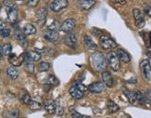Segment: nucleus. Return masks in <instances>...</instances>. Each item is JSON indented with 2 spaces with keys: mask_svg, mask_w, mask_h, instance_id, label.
<instances>
[{
  "mask_svg": "<svg viewBox=\"0 0 151 118\" xmlns=\"http://www.w3.org/2000/svg\"><path fill=\"white\" fill-rule=\"evenodd\" d=\"M91 62L95 70L97 72H102L107 67V61L105 56L99 51H96L93 53L91 57Z\"/></svg>",
  "mask_w": 151,
  "mask_h": 118,
  "instance_id": "f257e3e1",
  "label": "nucleus"
},
{
  "mask_svg": "<svg viewBox=\"0 0 151 118\" xmlns=\"http://www.w3.org/2000/svg\"><path fill=\"white\" fill-rule=\"evenodd\" d=\"M107 61H108L109 67L113 71H118L120 69V66H121L120 60H119V58H118L116 52L109 51L107 55Z\"/></svg>",
  "mask_w": 151,
  "mask_h": 118,
  "instance_id": "f03ea898",
  "label": "nucleus"
},
{
  "mask_svg": "<svg viewBox=\"0 0 151 118\" xmlns=\"http://www.w3.org/2000/svg\"><path fill=\"white\" fill-rule=\"evenodd\" d=\"M99 43L103 49H111L117 47L116 42L112 38H110L107 35H101L99 39Z\"/></svg>",
  "mask_w": 151,
  "mask_h": 118,
  "instance_id": "7ed1b4c3",
  "label": "nucleus"
},
{
  "mask_svg": "<svg viewBox=\"0 0 151 118\" xmlns=\"http://www.w3.org/2000/svg\"><path fill=\"white\" fill-rule=\"evenodd\" d=\"M69 5L68 0H53L50 4V9L53 12H60L66 9Z\"/></svg>",
  "mask_w": 151,
  "mask_h": 118,
  "instance_id": "20e7f679",
  "label": "nucleus"
},
{
  "mask_svg": "<svg viewBox=\"0 0 151 118\" xmlns=\"http://www.w3.org/2000/svg\"><path fill=\"white\" fill-rule=\"evenodd\" d=\"M76 26V22L75 20L73 19H67L66 21H64L61 24H60V30L61 32H64V33H71Z\"/></svg>",
  "mask_w": 151,
  "mask_h": 118,
  "instance_id": "39448f33",
  "label": "nucleus"
},
{
  "mask_svg": "<svg viewBox=\"0 0 151 118\" xmlns=\"http://www.w3.org/2000/svg\"><path fill=\"white\" fill-rule=\"evenodd\" d=\"M140 69L142 71L144 77H145L146 79L150 80L151 79V65H150L149 61L143 60L140 62Z\"/></svg>",
  "mask_w": 151,
  "mask_h": 118,
  "instance_id": "423d86ee",
  "label": "nucleus"
},
{
  "mask_svg": "<svg viewBox=\"0 0 151 118\" xmlns=\"http://www.w3.org/2000/svg\"><path fill=\"white\" fill-rule=\"evenodd\" d=\"M9 62L12 66H15V67L21 66V65L25 62L24 54H22L21 56H17L14 53H10L9 55Z\"/></svg>",
  "mask_w": 151,
  "mask_h": 118,
  "instance_id": "0eeeda50",
  "label": "nucleus"
},
{
  "mask_svg": "<svg viewBox=\"0 0 151 118\" xmlns=\"http://www.w3.org/2000/svg\"><path fill=\"white\" fill-rule=\"evenodd\" d=\"M44 38L47 41L56 43L58 41V39H60V35H58V33L57 31H53V30L48 29L44 33Z\"/></svg>",
  "mask_w": 151,
  "mask_h": 118,
  "instance_id": "6e6552de",
  "label": "nucleus"
},
{
  "mask_svg": "<svg viewBox=\"0 0 151 118\" xmlns=\"http://www.w3.org/2000/svg\"><path fill=\"white\" fill-rule=\"evenodd\" d=\"M64 42L70 49H76L77 47V36L73 33H68V35L65 36Z\"/></svg>",
  "mask_w": 151,
  "mask_h": 118,
  "instance_id": "1a4fd4ad",
  "label": "nucleus"
},
{
  "mask_svg": "<svg viewBox=\"0 0 151 118\" xmlns=\"http://www.w3.org/2000/svg\"><path fill=\"white\" fill-rule=\"evenodd\" d=\"M24 58L26 62H37L41 60V54L36 51H27L24 53Z\"/></svg>",
  "mask_w": 151,
  "mask_h": 118,
  "instance_id": "9d476101",
  "label": "nucleus"
},
{
  "mask_svg": "<svg viewBox=\"0 0 151 118\" xmlns=\"http://www.w3.org/2000/svg\"><path fill=\"white\" fill-rule=\"evenodd\" d=\"M96 5L95 0H78L77 6L82 10H89Z\"/></svg>",
  "mask_w": 151,
  "mask_h": 118,
  "instance_id": "9b49d317",
  "label": "nucleus"
},
{
  "mask_svg": "<svg viewBox=\"0 0 151 118\" xmlns=\"http://www.w3.org/2000/svg\"><path fill=\"white\" fill-rule=\"evenodd\" d=\"M87 89L91 93H101L105 90V84L103 82H96L91 84Z\"/></svg>",
  "mask_w": 151,
  "mask_h": 118,
  "instance_id": "f8f14e48",
  "label": "nucleus"
},
{
  "mask_svg": "<svg viewBox=\"0 0 151 118\" xmlns=\"http://www.w3.org/2000/svg\"><path fill=\"white\" fill-rule=\"evenodd\" d=\"M102 80H103V83L105 84V86H107L109 88H112L114 86L113 77L108 71H104L102 73Z\"/></svg>",
  "mask_w": 151,
  "mask_h": 118,
  "instance_id": "ddd939ff",
  "label": "nucleus"
},
{
  "mask_svg": "<svg viewBox=\"0 0 151 118\" xmlns=\"http://www.w3.org/2000/svg\"><path fill=\"white\" fill-rule=\"evenodd\" d=\"M47 9L45 8H42L36 12L37 22L39 25L45 24V21H47Z\"/></svg>",
  "mask_w": 151,
  "mask_h": 118,
  "instance_id": "4468645a",
  "label": "nucleus"
},
{
  "mask_svg": "<svg viewBox=\"0 0 151 118\" xmlns=\"http://www.w3.org/2000/svg\"><path fill=\"white\" fill-rule=\"evenodd\" d=\"M18 15H19V12H18V9L16 6L12 7V8H8V19L10 22L12 23L16 22L18 20Z\"/></svg>",
  "mask_w": 151,
  "mask_h": 118,
  "instance_id": "2eb2a0df",
  "label": "nucleus"
},
{
  "mask_svg": "<svg viewBox=\"0 0 151 118\" xmlns=\"http://www.w3.org/2000/svg\"><path fill=\"white\" fill-rule=\"evenodd\" d=\"M69 92L71 95V97H73V99H75V100H80V99H82V98L83 97V95H84L83 91L80 90L76 86H74V85H73V87L70 88Z\"/></svg>",
  "mask_w": 151,
  "mask_h": 118,
  "instance_id": "dca6fc26",
  "label": "nucleus"
},
{
  "mask_svg": "<svg viewBox=\"0 0 151 118\" xmlns=\"http://www.w3.org/2000/svg\"><path fill=\"white\" fill-rule=\"evenodd\" d=\"M116 54L118 56V58H119V60L120 62H122L124 63H127L131 61V57L130 55L127 53V52L122 49H117V52H116Z\"/></svg>",
  "mask_w": 151,
  "mask_h": 118,
  "instance_id": "f3484780",
  "label": "nucleus"
},
{
  "mask_svg": "<svg viewBox=\"0 0 151 118\" xmlns=\"http://www.w3.org/2000/svg\"><path fill=\"white\" fill-rule=\"evenodd\" d=\"M83 44L85 46V48H86L88 50H95L96 49V43L93 41V39H92L89 35L83 36Z\"/></svg>",
  "mask_w": 151,
  "mask_h": 118,
  "instance_id": "a211bd4d",
  "label": "nucleus"
},
{
  "mask_svg": "<svg viewBox=\"0 0 151 118\" xmlns=\"http://www.w3.org/2000/svg\"><path fill=\"white\" fill-rule=\"evenodd\" d=\"M19 99L21 100V101L22 103L28 105L29 102L31 101V96L25 89H21L19 90Z\"/></svg>",
  "mask_w": 151,
  "mask_h": 118,
  "instance_id": "6ab92c4d",
  "label": "nucleus"
},
{
  "mask_svg": "<svg viewBox=\"0 0 151 118\" xmlns=\"http://www.w3.org/2000/svg\"><path fill=\"white\" fill-rule=\"evenodd\" d=\"M15 36H16V39L17 40L22 44V46L23 48H26L27 47V41H26V39H25V35L23 34V32L21 31V30H16L15 31Z\"/></svg>",
  "mask_w": 151,
  "mask_h": 118,
  "instance_id": "aec40b11",
  "label": "nucleus"
},
{
  "mask_svg": "<svg viewBox=\"0 0 151 118\" xmlns=\"http://www.w3.org/2000/svg\"><path fill=\"white\" fill-rule=\"evenodd\" d=\"M44 106H45V111L49 114H55V111H56V103L53 101H51V100H48L45 102L44 104Z\"/></svg>",
  "mask_w": 151,
  "mask_h": 118,
  "instance_id": "412c9836",
  "label": "nucleus"
},
{
  "mask_svg": "<svg viewBox=\"0 0 151 118\" xmlns=\"http://www.w3.org/2000/svg\"><path fill=\"white\" fill-rule=\"evenodd\" d=\"M22 32L25 35H35L36 33V28L35 27V25H32L31 23H27L26 25H24Z\"/></svg>",
  "mask_w": 151,
  "mask_h": 118,
  "instance_id": "4be33fe9",
  "label": "nucleus"
},
{
  "mask_svg": "<svg viewBox=\"0 0 151 118\" xmlns=\"http://www.w3.org/2000/svg\"><path fill=\"white\" fill-rule=\"evenodd\" d=\"M6 75H8V76L10 78V79L15 80L19 76V72L15 68V66H9L8 69H6Z\"/></svg>",
  "mask_w": 151,
  "mask_h": 118,
  "instance_id": "5701e85b",
  "label": "nucleus"
},
{
  "mask_svg": "<svg viewBox=\"0 0 151 118\" xmlns=\"http://www.w3.org/2000/svg\"><path fill=\"white\" fill-rule=\"evenodd\" d=\"M122 92L124 93V95L126 96V98L128 99L129 102L134 104L136 101H135V97H134V92H131V91L125 88H122Z\"/></svg>",
  "mask_w": 151,
  "mask_h": 118,
  "instance_id": "b1692460",
  "label": "nucleus"
},
{
  "mask_svg": "<svg viewBox=\"0 0 151 118\" xmlns=\"http://www.w3.org/2000/svg\"><path fill=\"white\" fill-rule=\"evenodd\" d=\"M107 107H108V111L109 114H113V113H116L118 111L120 110V107L117 105V104L112 101H108V104H107Z\"/></svg>",
  "mask_w": 151,
  "mask_h": 118,
  "instance_id": "393cba45",
  "label": "nucleus"
},
{
  "mask_svg": "<svg viewBox=\"0 0 151 118\" xmlns=\"http://www.w3.org/2000/svg\"><path fill=\"white\" fill-rule=\"evenodd\" d=\"M12 51V46L10 43H5L1 47V54L9 56Z\"/></svg>",
  "mask_w": 151,
  "mask_h": 118,
  "instance_id": "a878e982",
  "label": "nucleus"
},
{
  "mask_svg": "<svg viewBox=\"0 0 151 118\" xmlns=\"http://www.w3.org/2000/svg\"><path fill=\"white\" fill-rule=\"evenodd\" d=\"M134 97H135V101H138L139 103H145V101H146V98H145V96H144V94L141 92L140 90H136V91H134Z\"/></svg>",
  "mask_w": 151,
  "mask_h": 118,
  "instance_id": "bb28decb",
  "label": "nucleus"
},
{
  "mask_svg": "<svg viewBox=\"0 0 151 118\" xmlns=\"http://www.w3.org/2000/svg\"><path fill=\"white\" fill-rule=\"evenodd\" d=\"M47 84L50 85V86H58L60 84V81H58V79L55 75H50L47 78Z\"/></svg>",
  "mask_w": 151,
  "mask_h": 118,
  "instance_id": "cd10ccee",
  "label": "nucleus"
},
{
  "mask_svg": "<svg viewBox=\"0 0 151 118\" xmlns=\"http://www.w3.org/2000/svg\"><path fill=\"white\" fill-rule=\"evenodd\" d=\"M70 113L73 118H91L88 115H83V114H81L80 113H78L74 108H70Z\"/></svg>",
  "mask_w": 151,
  "mask_h": 118,
  "instance_id": "c85d7f7f",
  "label": "nucleus"
},
{
  "mask_svg": "<svg viewBox=\"0 0 151 118\" xmlns=\"http://www.w3.org/2000/svg\"><path fill=\"white\" fill-rule=\"evenodd\" d=\"M4 115L6 118H18V116H19V110L13 109L11 111H9V112H6L4 114Z\"/></svg>",
  "mask_w": 151,
  "mask_h": 118,
  "instance_id": "c756f323",
  "label": "nucleus"
},
{
  "mask_svg": "<svg viewBox=\"0 0 151 118\" xmlns=\"http://www.w3.org/2000/svg\"><path fill=\"white\" fill-rule=\"evenodd\" d=\"M29 108L32 110V111H37L39 109H41V104L39 102H36V101H31L28 104Z\"/></svg>",
  "mask_w": 151,
  "mask_h": 118,
  "instance_id": "7c9ffc66",
  "label": "nucleus"
},
{
  "mask_svg": "<svg viewBox=\"0 0 151 118\" xmlns=\"http://www.w3.org/2000/svg\"><path fill=\"white\" fill-rule=\"evenodd\" d=\"M133 15H134V18L135 21H137V20H140V19H143L144 16H143V13L142 11L139 9H134L133 10Z\"/></svg>",
  "mask_w": 151,
  "mask_h": 118,
  "instance_id": "2f4dec72",
  "label": "nucleus"
},
{
  "mask_svg": "<svg viewBox=\"0 0 151 118\" xmlns=\"http://www.w3.org/2000/svg\"><path fill=\"white\" fill-rule=\"evenodd\" d=\"M60 24L58 22V21H53L52 23L48 26V29L49 30H53V31H57L58 29H60Z\"/></svg>",
  "mask_w": 151,
  "mask_h": 118,
  "instance_id": "473e14b6",
  "label": "nucleus"
},
{
  "mask_svg": "<svg viewBox=\"0 0 151 118\" xmlns=\"http://www.w3.org/2000/svg\"><path fill=\"white\" fill-rule=\"evenodd\" d=\"M49 68H50V64L47 63V62H41L40 64H39V70H40L41 72H45V71L49 70Z\"/></svg>",
  "mask_w": 151,
  "mask_h": 118,
  "instance_id": "72a5a7b5",
  "label": "nucleus"
},
{
  "mask_svg": "<svg viewBox=\"0 0 151 118\" xmlns=\"http://www.w3.org/2000/svg\"><path fill=\"white\" fill-rule=\"evenodd\" d=\"M25 69L26 71H28L29 73H32V72L35 71V65L31 62H27L25 64Z\"/></svg>",
  "mask_w": 151,
  "mask_h": 118,
  "instance_id": "f704fd0d",
  "label": "nucleus"
},
{
  "mask_svg": "<svg viewBox=\"0 0 151 118\" xmlns=\"http://www.w3.org/2000/svg\"><path fill=\"white\" fill-rule=\"evenodd\" d=\"M0 35H1L2 37H4V38L9 37L10 35V30L6 29V28L1 29V30H0Z\"/></svg>",
  "mask_w": 151,
  "mask_h": 118,
  "instance_id": "c9c22d12",
  "label": "nucleus"
},
{
  "mask_svg": "<svg viewBox=\"0 0 151 118\" xmlns=\"http://www.w3.org/2000/svg\"><path fill=\"white\" fill-rule=\"evenodd\" d=\"M74 86H76L80 90H82V91H83V92H85V91L87 90V88L84 86V85H83L81 82H74Z\"/></svg>",
  "mask_w": 151,
  "mask_h": 118,
  "instance_id": "e433bc0d",
  "label": "nucleus"
},
{
  "mask_svg": "<svg viewBox=\"0 0 151 118\" xmlns=\"http://www.w3.org/2000/svg\"><path fill=\"white\" fill-rule=\"evenodd\" d=\"M145 23H146V22H145V20H144V18H143V19H140V20H137V21H135V25H136L138 28H143L144 26H145Z\"/></svg>",
  "mask_w": 151,
  "mask_h": 118,
  "instance_id": "4c0bfd02",
  "label": "nucleus"
},
{
  "mask_svg": "<svg viewBox=\"0 0 151 118\" xmlns=\"http://www.w3.org/2000/svg\"><path fill=\"white\" fill-rule=\"evenodd\" d=\"M144 11L145 13L151 18V5H145L144 6Z\"/></svg>",
  "mask_w": 151,
  "mask_h": 118,
  "instance_id": "58836bf2",
  "label": "nucleus"
},
{
  "mask_svg": "<svg viewBox=\"0 0 151 118\" xmlns=\"http://www.w3.org/2000/svg\"><path fill=\"white\" fill-rule=\"evenodd\" d=\"M55 113L58 114V115H62L64 114V108H62L60 105H56V111Z\"/></svg>",
  "mask_w": 151,
  "mask_h": 118,
  "instance_id": "ea45409f",
  "label": "nucleus"
},
{
  "mask_svg": "<svg viewBox=\"0 0 151 118\" xmlns=\"http://www.w3.org/2000/svg\"><path fill=\"white\" fill-rule=\"evenodd\" d=\"M40 0H27V4L30 7H36Z\"/></svg>",
  "mask_w": 151,
  "mask_h": 118,
  "instance_id": "a19ab883",
  "label": "nucleus"
},
{
  "mask_svg": "<svg viewBox=\"0 0 151 118\" xmlns=\"http://www.w3.org/2000/svg\"><path fill=\"white\" fill-rule=\"evenodd\" d=\"M145 98H146V101H147L150 104V105H151V89L147 90V94H146Z\"/></svg>",
  "mask_w": 151,
  "mask_h": 118,
  "instance_id": "79ce46f5",
  "label": "nucleus"
},
{
  "mask_svg": "<svg viewBox=\"0 0 151 118\" xmlns=\"http://www.w3.org/2000/svg\"><path fill=\"white\" fill-rule=\"evenodd\" d=\"M5 6L6 7V8H12V7H14L15 4L13 3L12 1H10V0H6V1L4 2Z\"/></svg>",
  "mask_w": 151,
  "mask_h": 118,
  "instance_id": "37998d69",
  "label": "nucleus"
},
{
  "mask_svg": "<svg viewBox=\"0 0 151 118\" xmlns=\"http://www.w3.org/2000/svg\"><path fill=\"white\" fill-rule=\"evenodd\" d=\"M112 3L115 4H119V5H125L126 4V0H110Z\"/></svg>",
  "mask_w": 151,
  "mask_h": 118,
  "instance_id": "c03bdc74",
  "label": "nucleus"
},
{
  "mask_svg": "<svg viewBox=\"0 0 151 118\" xmlns=\"http://www.w3.org/2000/svg\"><path fill=\"white\" fill-rule=\"evenodd\" d=\"M5 27H6V22H5V21H4L3 19L0 18V30L4 29Z\"/></svg>",
  "mask_w": 151,
  "mask_h": 118,
  "instance_id": "a18cd8bd",
  "label": "nucleus"
},
{
  "mask_svg": "<svg viewBox=\"0 0 151 118\" xmlns=\"http://www.w3.org/2000/svg\"><path fill=\"white\" fill-rule=\"evenodd\" d=\"M44 88H45V91H47H47H48V90L50 89V85H48V84H45Z\"/></svg>",
  "mask_w": 151,
  "mask_h": 118,
  "instance_id": "49530a36",
  "label": "nucleus"
},
{
  "mask_svg": "<svg viewBox=\"0 0 151 118\" xmlns=\"http://www.w3.org/2000/svg\"><path fill=\"white\" fill-rule=\"evenodd\" d=\"M146 54H147V56L151 60V51H147V52H146Z\"/></svg>",
  "mask_w": 151,
  "mask_h": 118,
  "instance_id": "de8ad7c7",
  "label": "nucleus"
},
{
  "mask_svg": "<svg viewBox=\"0 0 151 118\" xmlns=\"http://www.w3.org/2000/svg\"><path fill=\"white\" fill-rule=\"evenodd\" d=\"M0 9H1V3H0Z\"/></svg>",
  "mask_w": 151,
  "mask_h": 118,
  "instance_id": "09e8293b",
  "label": "nucleus"
},
{
  "mask_svg": "<svg viewBox=\"0 0 151 118\" xmlns=\"http://www.w3.org/2000/svg\"><path fill=\"white\" fill-rule=\"evenodd\" d=\"M0 60H1V54H0Z\"/></svg>",
  "mask_w": 151,
  "mask_h": 118,
  "instance_id": "8fccbe9b",
  "label": "nucleus"
}]
</instances>
